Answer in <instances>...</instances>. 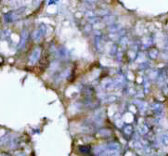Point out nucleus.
I'll return each mask as SVG.
<instances>
[{
	"mask_svg": "<svg viewBox=\"0 0 168 156\" xmlns=\"http://www.w3.org/2000/svg\"><path fill=\"white\" fill-rule=\"evenodd\" d=\"M20 10L12 11V12L8 13V15H6V16H5V21H7V23H10V21H13V20H18V18L20 17V14L24 12V11H23V10H24V8L21 10V11H20Z\"/></svg>",
	"mask_w": 168,
	"mask_h": 156,
	"instance_id": "obj_1",
	"label": "nucleus"
},
{
	"mask_svg": "<svg viewBox=\"0 0 168 156\" xmlns=\"http://www.w3.org/2000/svg\"><path fill=\"white\" fill-rule=\"evenodd\" d=\"M40 55H41V50H40L39 47H36L32 50V54L29 58L30 63L32 64V65H34V64H35L37 62V61H38L39 58H40Z\"/></svg>",
	"mask_w": 168,
	"mask_h": 156,
	"instance_id": "obj_2",
	"label": "nucleus"
},
{
	"mask_svg": "<svg viewBox=\"0 0 168 156\" xmlns=\"http://www.w3.org/2000/svg\"><path fill=\"white\" fill-rule=\"evenodd\" d=\"M149 131H150L149 126L146 125V124H141V125L138 126V133L140 134V135H142V136L147 135Z\"/></svg>",
	"mask_w": 168,
	"mask_h": 156,
	"instance_id": "obj_3",
	"label": "nucleus"
},
{
	"mask_svg": "<svg viewBox=\"0 0 168 156\" xmlns=\"http://www.w3.org/2000/svg\"><path fill=\"white\" fill-rule=\"evenodd\" d=\"M107 148L109 150H113V152H118V150H120V144L116 142H112L107 145Z\"/></svg>",
	"mask_w": 168,
	"mask_h": 156,
	"instance_id": "obj_4",
	"label": "nucleus"
},
{
	"mask_svg": "<svg viewBox=\"0 0 168 156\" xmlns=\"http://www.w3.org/2000/svg\"><path fill=\"white\" fill-rule=\"evenodd\" d=\"M43 27H40L37 31H35V33L34 35V38L35 40H40L43 36H44V31L42 30Z\"/></svg>",
	"mask_w": 168,
	"mask_h": 156,
	"instance_id": "obj_5",
	"label": "nucleus"
},
{
	"mask_svg": "<svg viewBox=\"0 0 168 156\" xmlns=\"http://www.w3.org/2000/svg\"><path fill=\"white\" fill-rule=\"evenodd\" d=\"M124 135H126V136L130 137L133 134V127L130 125H126V126L124 127Z\"/></svg>",
	"mask_w": 168,
	"mask_h": 156,
	"instance_id": "obj_6",
	"label": "nucleus"
},
{
	"mask_svg": "<svg viewBox=\"0 0 168 156\" xmlns=\"http://www.w3.org/2000/svg\"><path fill=\"white\" fill-rule=\"evenodd\" d=\"M160 140H161L162 144L165 145V146H168V132L162 134L160 138Z\"/></svg>",
	"mask_w": 168,
	"mask_h": 156,
	"instance_id": "obj_7",
	"label": "nucleus"
},
{
	"mask_svg": "<svg viewBox=\"0 0 168 156\" xmlns=\"http://www.w3.org/2000/svg\"><path fill=\"white\" fill-rule=\"evenodd\" d=\"M90 150H91V148L89 146H85V145H83V146H80L79 147V152L81 153H89L90 152Z\"/></svg>",
	"mask_w": 168,
	"mask_h": 156,
	"instance_id": "obj_8",
	"label": "nucleus"
},
{
	"mask_svg": "<svg viewBox=\"0 0 168 156\" xmlns=\"http://www.w3.org/2000/svg\"><path fill=\"white\" fill-rule=\"evenodd\" d=\"M152 110L156 112V114H160V112L162 111V106L159 103H154L152 105Z\"/></svg>",
	"mask_w": 168,
	"mask_h": 156,
	"instance_id": "obj_9",
	"label": "nucleus"
},
{
	"mask_svg": "<svg viewBox=\"0 0 168 156\" xmlns=\"http://www.w3.org/2000/svg\"><path fill=\"white\" fill-rule=\"evenodd\" d=\"M158 54H159V52L157 49H155V48H152V49H150L149 51V56L151 59H156L157 56H158Z\"/></svg>",
	"mask_w": 168,
	"mask_h": 156,
	"instance_id": "obj_10",
	"label": "nucleus"
},
{
	"mask_svg": "<svg viewBox=\"0 0 168 156\" xmlns=\"http://www.w3.org/2000/svg\"><path fill=\"white\" fill-rule=\"evenodd\" d=\"M162 92L166 95H168V85H164V87L162 88Z\"/></svg>",
	"mask_w": 168,
	"mask_h": 156,
	"instance_id": "obj_11",
	"label": "nucleus"
}]
</instances>
